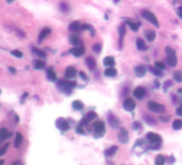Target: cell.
<instances>
[{
    "instance_id": "1",
    "label": "cell",
    "mask_w": 182,
    "mask_h": 165,
    "mask_svg": "<svg viewBox=\"0 0 182 165\" xmlns=\"http://www.w3.org/2000/svg\"><path fill=\"white\" fill-rule=\"evenodd\" d=\"M147 138H148L149 143H150V146L153 150H157L161 148L162 146V137L159 134H155V133H148L147 134Z\"/></svg>"
},
{
    "instance_id": "2",
    "label": "cell",
    "mask_w": 182,
    "mask_h": 165,
    "mask_svg": "<svg viewBox=\"0 0 182 165\" xmlns=\"http://www.w3.org/2000/svg\"><path fill=\"white\" fill-rule=\"evenodd\" d=\"M74 87H76V83H75V81H58V88H59L62 92H64V93L67 94L71 93Z\"/></svg>"
},
{
    "instance_id": "3",
    "label": "cell",
    "mask_w": 182,
    "mask_h": 165,
    "mask_svg": "<svg viewBox=\"0 0 182 165\" xmlns=\"http://www.w3.org/2000/svg\"><path fill=\"white\" fill-rule=\"evenodd\" d=\"M147 106H148L149 110H151V112H153V113H164L165 112L164 105L160 104V103H157V102L149 101Z\"/></svg>"
},
{
    "instance_id": "4",
    "label": "cell",
    "mask_w": 182,
    "mask_h": 165,
    "mask_svg": "<svg viewBox=\"0 0 182 165\" xmlns=\"http://www.w3.org/2000/svg\"><path fill=\"white\" fill-rule=\"evenodd\" d=\"M93 129H94V136L95 137H101L105 133V125L103 121H97L93 125Z\"/></svg>"
},
{
    "instance_id": "5",
    "label": "cell",
    "mask_w": 182,
    "mask_h": 165,
    "mask_svg": "<svg viewBox=\"0 0 182 165\" xmlns=\"http://www.w3.org/2000/svg\"><path fill=\"white\" fill-rule=\"evenodd\" d=\"M143 16H144L145 18H146L147 20H149L150 23L152 24V25L157 26V27H159L160 24H159V20H157V16H155V14H153L152 12H150V11L148 10H145L143 11Z\"/></svg>"
},
{
    "instance_id": "6",
    "label": "cell",
    "mask_w": 182,
    "mask_h": 165,
    "mask_svg": "<svg viewBox=\"0 0 182 165\" xmlns=\"http://www.w3.org/2000/svg\"><path fill=\"white\" fill-rule=\"evenodd\" d=\"M56 125L61 132H65V131H68V130L70 129L69 122L64 119V118H58L56 121Z\"/></svg>"
},
{
    "instance_id": "7",
    "label": "cell",
    "mask_w": 182,
    "mask_h": 165,
    "mask_svg": "<svg viewBox=\"0 0 182 165\" xmlns=\"http://www.w3.org/2000/svg\"><path fill=\"white\" fill-rule=\"evenodd\" d=\"M135 107H136L135 101L133 99H131V98H128L123 102V108L126 109V112H132V110H134Z\"/></svg>"
},
{
    "instance_id": "8",
    "label": "cell",
    "mask_w": 182,
    "mask_h": 165,
    "mask_svg": "<svg viewBox=\"0 0 182 165\" xmlns=\"http://www.w3.org/2000/svg\"><path fill=\"white\" fill-rule=\"evenodd\" d=\"M118 140L120 143H122V144H126V143L129 142V132L126 129H120V131H119L118 133Z\"/></svg>"
},
{
    "instance_id": "9",
    "label": "cell",
    "mask_w": 182,
    "mask_h": 165,
    "mask_svg": "<svg viewBox=\"0 0 182 165\" xmlns=\"http://www.w3.org/2000/svg\"><path fill=\"white\" fill-rule=\"evenodd\" d=\"M133 94H134V97H135L136 99H138V100L144 99L145 94H146V89H145L144 87H140V86L136 87V88L134 89Z\"/></svg>"
},
{
    "instance_id": "10",
    "label": "cell",
    "mask_w": 182,
    "mask_h": 165,
    "mask_svg": "<svg viewBox=\"0 0 182 165\" xmlns=\"http://www.w3.org/2000/svg\"><path fill=\"white\" fill-rule=\"evenodd\" d=\"M108 122H109L110 127L114 128V129H117V128L120 125V120L113 114L108 115Z\"/></svg>"
},
{
    "instance_id": "11",
    "label": "cell",
    "mask_w": 182,
    "mask_h": 165,
    "mask_svg": "<svg viewBox=\"0 0 182 165\" xmlns=\"http://www.w3.org/2000/svg\"><path fill=\"white\" fill-rule=\"evenodd\" d=\"M70 53L72 54L74 57H80L85 54V49L82 46H75L73 49H71Z\"/></svg>"
},
{
    "instance_id": "12",
    "label": "cell",
    "mask_w": 182,
    "mask_h": 165,
    "mask_svg": "<svg viewBox=\"0 0 182 165\" xmlns=\"http://www.w3.org/2000/svg\"><path fill=\"white\" fill-rule=\"evenodd\" d=\"M76 74H77V70L74 66H68V68L65 69L64 75H65L67 78H74V77L76 76Z\"/></svg>"
},
{
    "instance_id": "13",
    "label": "cell",
    "mask_w": 182,
    "mask_h": 165,
    "mask_svg": "<svg viewBox=\"0 0 182 165\" xmlns=\"http://www.w3.org/2000/svg\"><path fill=\"white\" fill-rule=\"evenodd\" d=\"M134 72H135L136 76L138 77H143L145 76V74H146L147 72V66H135V69H134Z\"/></svg>"
},
{
    "instance_id": "14",
    "label": "cell",
    "mask_w": 182,
    "mask_h": 165,
    "mask_svg": "<svg viewBox=\"0 0 182 165\" xmlns=\"http://www.w3.org/2000/svg\"><path fill=\"white\" fill-rule=\"evenodd\" d=\"M51 32V28H44L43 30L40 32V34H39V38H38V42H39V43H42L44 39L46 38V37L48 36Z\"/></svg>"
},
{
    "instance_id": "15",
    "label": "cell",
    "mask_w": 182,
    "mask_h": 165,
    "mask_svg": "<svg viewBox=\"0 0 182 165\" xmlns=\"http://www.w3.org/2000/svg\"><path fill=\"white\" fill-rule=\"evenodd\" d=\"M69 29L73 32H76V31H79L82 29V25L79 23V22H73V23L70 24Z\"/></svg>"
},
{
    "instance_id": "16",
    "label": "cell",
    "mask_w": 182,
    "mask_h": 165,
    "mask_svg": "<svg viewBox=\"0 0 182 165\" xmlns=\"http://www.w3.org/2000/svg\"><path fill=\"white\" fill-rule=\"evenodd\" d=\"M103 63H104V66H107V68H110V66H114L116 64V61H115V58L111 56H107L104 58V60H103Z\"/></svg>"
},
{
    "instance_id": "17",
    "label": "cell",
    "mask_w": 182,
    "mask_h": 165,
    "mask_svg": "<svg viewBox=\"0 0 182 165\" xmlns=\"http://www.w3.org/2000/svg\"><path fill=\"white\" fill-rule=\"evenodd\" d=\"M117 70H116L114 66H110V68H107L105 70V72H104V74H105V76L107 77H116L117 76Z\"/></svg>"
},
{
    "instance_id": "18",
    "label": "cell",
    "mask_w": 182,
    "mask_h": 165,
    "mask_svg": "<svg viewBox=\"0 0 182 165\" xmlns=\"http://www.w3.org/2000/svg\"><path fill=\"white\" fill-rule=\"evenodd\" d=\"M178 59L176 57V55H170V56H167V63L170 66H177Z\"/></svg>"
},
{
    "instance_id": "19",
    "label": "cell",
    "mask_w": 182,
    "mask_h": 165,
    "mask_svg": "<svg viewBox=\"0 0 182 165\" xmlns=\"http://www.w3.org/2000/svg\"><path fill=\"white\" fill-rule=\"evenodd\" d=\"M23 135L21 134L19 132L16 133V136H15V140H14V146H15V148H18L19 146L23 144Z\"/></svg>"
},
{
    "instance_id": "20",
    "label": "cell",
    "mask_w": 182,
    "mask_h": 165,
    "mask_svg": "<svg viewBox=\"0 0 182 165\" xmlns=\"http://www.w3.org/2000/svg\"><path fill=\"white\" fill-rule=\"evenodd\" d=\"M117 150H118V147H117V146H113V147H110V148H108V149H106L104 153H105V155L107 158H111L116 152H117Z\"/></svg>"
},
{
    "instance_id": "21",
    "label": "cell",
    "mask_w": 182,
    "mask_h": 165,
    "mask_svg": "<svg viewBox=\"0 0 182 165\" xmlns=\"http://www.w3.org/2000/svg\"><path fill=\"white\" fill-rule=\"evenodd\" d=\"M136 46H137V49L139 51H146L147 49L146 43H145V41L143 39H136Z\"/></svg>"
},
{
    "instance_id": "22",
    "label": "cell",
    "mask_w": 182,
    "mask_h": 165,
    "mask_svg": "<svg viewBox=\"0 0 182 165\" xmlns=\"http://www.w3.org/2000/svg\"><path fill=\"white\" fill-rule=\"evenodd\" d=\"M72 107L75 110H82L84 108V103L82 101H79V100H75L72 103Z\"/></svg>"
},
{
    "instance_id": "23",
    "label": "cell",
    "mask_w": 182,
    "mask_h": 165,
    "mask_svg": "<svg viewBox=\"0 0 182 165\" xmlns=\"http://www.w3.org/2000/svg\"><path fill=\"white\" fill-rule=\"evenodd\" d=\"M145 37H146L149 42H152L155 39V32L153 30H146L145 31Z\"/></svg>"
},
{
    "instance_id": "24",
    "label": "cell",
    "mask_w": 182,
    "mask_h": 165,
    "mask_svg": "<svg viewBox=\"0 0 182 165\" xmlns=\"http://www.w3.org/2000/svg\"><path fill=\"white\" fill-rule=\"evenodd\" d=\"M10 132L8 131L7 128H2L0 130V140H7L9 136H10Z\"/></svg>"
},
{
    "instance_id": "25",
    "label": "cell",
    "mask_w": 182,
    "mask_h": 165,
    "mask_svg": "<svg viewBox=\"0 0 182 165\" xmlns=\"http://www.w3.org/2000/svg\"><path fill=\"white\" fill-rule=\"evenodd\" d=\"M86 64H87L90 70H94L95 69V60L92 57H87V59H86Z\"/></svg>"
},
{
    "instance_id": "26",
    "label": "cell",
    "mask_w": 182,
    "mask_h": 165,
    "mask_svg": "<svg viewBox=\"0 0 182 165\" xmlns=\"http://www.w3.org/2000/svg\"><path fill=\"white\" fill-rule=\"evenodd\" d=\"M47 77H48V79L51 81H57V74L55 73V71L53 69H48V70H47Z\"/></svg>"
},
{
    "instance_id": "27",
    "label": "cell",
    "mask_w": 182,
    "mask_h": 165,
    "mask_svg": "<svg viewBox=\"0 0 182 165\" xmlns=\"http://www.w3.org/2000/svg\"><path fill=\"white\" fill-rule=\"evenodd\" d=\"M126 25L130 27V28L132 29V30L134 31V32H136V31L138 30V28H139V26H140V24H138V23H134V22H132V20H128L126 22Z\"/></svg>"
},
{
    "instance_id": "28",
    "label": "cell",
    "mask_w": 182,
    "mask_h": 165,
    "mask_svg": "<svg viewBox=\"0 0 182 165\" xmlns=\"http://www.w3.org/2000/svg\"><path fill=\"white\" fill-rule=\"evenodd\" d=\"M45 66V63H44L42 60H34L33 61V68L36 70H41V69H44Z\"/></svg>"
},
{
    "instance_id": "29",
    "label": "cell",
    "mask_w": 182,
    "mask_h": 165,
    "mask_svg": "<svg viewBox=\"0 0 182 165\" xmlns=\"http://www.w3.org/2000/svg\"><path fill=\"white\" fill-rule=\"evenodd\" d=\"M174 79L177 83H182V72L181 71H175L174 72Z\"/></svg>"
},
{
    "instance_id": "30",
    "label": "cell",
    "mask_w": 182,
    "mask_h": 165,
    "mask_svg": "<svg viewBox=\"0 0 182 165\" xmlns=\"http://www.w3.org/2000/svg\"><path fill=\"white\" fill-rule=\"evenodd\" d=\"M172 129L174 130H180L182 129V120L177 119L172 122Z\"/></svg>"
},
{
    "instance_id": "31",
    "label": "cell",
    "mask_w": 182,
    "mask_h": 165,
    "mask_svg": "<svg viewBox=\"0 0 182 165\" xmlns=\"http://www.w3.org/2000/svg\"><path fill=\"white\" fill-rule=\"evenodd\" d=\"M165 164V157L162 155H159L155 158V165H164Z\"/></svg>"
},
{
    "instance_id": "32",
    "label": "cell",
    "mask_w": 182,
    "mask_h": 165,
    "mask_svg": "<svg viewBox=\"0 0 182 165\" xmlns=\"http://www.w3.org/2000/svg\"><path fill=\"white\" fill-rule=\"evenodd\" d=\"M84 118H85V119L89 122V121H91V120H93V119H95V118H97V114H95L94 112H90V113H88V114L86 115Z\"/></svg>"
},
{
    "instance_id": "33",
    "label": "cell",
    "mask_w": 182,
    "mask_h": 165,
    "mask_svg": "<svg viewBox=\"0 0 182 165\" xmlns=\"http://www.w3.org/2000/svg\"><path fill=\"white\" fill-rule=\"evenodd\" d=\"M70 43L72 44V45H74V46H77V45H79V39L77 38V37H75V36H72V37H70Z\"/></svg>"
},
{
    "instance_id": "34",
    "label": "cell",
    "mask_w": 182,
    "mask_h": 165,
    "mask_svg": "<svg viewBox=\"0 0 182 165\" xmlns=\"http://www.w3.org/2000/svg\"><path fill=\"white\" fill-rule=\"evenodd\" d=\"M32 51H33V53L36 54V55H38V56L41 57V58H45V57H46V54L44 53L43 51H40V49H36V47H32Z\"/></svg>"
},
{
    "instance_id": "35",
    "label": "cell",
    "mask_w": 182,
    "mask_h": 165,
    "mask_svg": "<svg viewBox=\"0 0 182 165\" xmlns=\"http://www.w3.org/2000/svg\"><path fill=\"white\" fill-rule=\"evenodd\" d=\"M126 32V25H124V24H122V25H121L120 27H119V36H120V40H122V38L124 37Z\"/></svg>"
},
{
    "instance_id": "36",
    "label": "cell",
    "mask_w": 182,
    "mask_h": 165,
    "mask_svg": "<svg viewBox=\"0 0 182 165\" xmlns=\"http://www.w3.org/2000/svg\"><path fill=\"white\" fill-rule=\"evenodd\" d=\"M150 71L152 72V73L154 74V75H157V76H162V70H160V69L155 68V66H150Z\"/></svg>"
},
{
    "instance_id": "37",
    "label": "cell",
    "mask_w": 182,
    "mask_h": 165,
    "mask_svg": "<svg viewBox=\"0 0 182 165\" xmlns=\"http://www.w3.org/2000/svg\"><path fill=\"white\" fill-rule=\"evenodd\" d=\"M82 29H86V30H89L91 37H94V29H93L92 26L90 25H82Z\"/></svg>"
},
{
    "instance_id": "38",
    "label": "cell",
    "mask_w": 182,
    "mask_h": 165,
    "mask_svg": "<svg viewBox=\"0 0 182 165\" xmlns=\"http://www.w3.org/2000/svg\"><path fill=\"white\" fill-rule=\"evenodd\" d=\"M165 53H166L167 56H170V55H176V51L174 49H172L170 46H166L165 47Z\"/></svg>"
},
{
    "instance_id": "39",
    "label": "cell",
    "mask_w": 182,
    "mask_h": 165,
    "mask_svg": "<svg viewBox=\"0 0 182 165\" xmlns=\"http://www.w3.org/2000/svg\"><path fill=\"white\" fill-rule=\"evenodd\" d=\"M154 66L160 69V70H165V68H166L165 64L163 63V62H161V61H155V62H154Z\"/></svg>"
},
{
    "instance_id": "40",
    "label": "cell",
    "mask_w": 182,
    "mask_h": 165,
    "mask_svg": "<svg viewBox=\"0 0 182 165\" xmlns=\"http://www.w3.org/2000/svg\"><path fill=\"white\" fill-rule=\"evenodd\" d=\"M101 49H102V45H101V44H99V43L94 44V45L92 46V51L94 52V53H97V54L100 53Z\"/></svg>"
},
{
    "instance_id": "41",
    "label": "cell",
    "mask_w": 182,
    "mask_h": 165,
    "mask_svg": "<svg viewBox=\"0 0 182 165\" xmlns=\"http://www.w3.org/2000/svg\"><path fill=\"white\" fill-rule=\"evenodd\" d=\"M11 54H12L13 56L17 57V58H22V57H23V53H22L21 51H17V49H15V51H12V52H11Z\"/></svg>"
},
{
    "instance_id": "42",
    "label": "cell",
    "mask_w": 182,
    "mask_h": 165,
    "mask_svg": "<svg viewBox=\"0 0 182 165\" xmlns=\"http://www.w3.org/2000/svg\"><path fill=\"white\" fill-rule=\"evenodd\" d=\"M8 147H9V143H7L4 146H2V147L0 148V157L1 155H3L5 152H7V150H8Z\"/></svg>"
},
{
    "instance_id": "43",
    "label": "cell",
    "mask_w": 182,
    "mask_h": 165,
    "mask_svg": "<svg viewBox=\"0 0 182 165\" xmlns=\"http://www.w3.org/2000/svg\"><path fill=\"white\" fill-rule=\"evenodd\" d=\"M170 86H172V81H166L164 83V86H163V88H164V90L166 91L167 89L169 88Z\"/></svg>"
},
{
    "instance_id": "44",
    "label": "cell",
    "mask_w": 182,
    "mask_h": 165,
    "mask_svg": "<svg viewBox=\"0 0 182 165\" xmlns=\"http://www.w3.org/2000/svg\"><path fill=\"white\" fill-rule=\"evenodd\" d=\"M78 75H79V76L82 77V81H89V77H88L87 75H86V74L84 73L82 71H80L79 73H78Z\"/></svg>"
},
{
    "instance_id": "45",
    "label": "cell",
    "mask_w": 182,
    "mask_h": 165,
    "mask_svg": "<svg viewBox=\"0 0 182 165\" xmlns=\"http://www.w3.org/2000/svg\"><path fill=\"white\" fill-rule=\"evenodd\" d=\"M133 129L134 130H138V129H141V125H140V122L138 121H135L133 123Z\"/></svg>"
},
{
    "instance_id": "46",
    "label": "cell",
    "mask_w": 182,
    "mask_h": 165,
    "mask_svg": "<svg viewBox=\"0 0 182 165\" xmlns=\"http://www.w3.org/2000/svg\"><path fill=\"white\" fill-rule=\"evenodd\" d=\"M145 120H146V121H148L149 123H150V125H155V121H154L153 119H151V118H150V117H149V116H145Z\"/></svg>"
},
{
    "instance_id": "47",
    "label": "cell",
    "mask_w": 182,
    "mask_h": 165,
    "mask_svg": "<svg viewBox=\"0 0 182 165\" xmlns=\"http://www.w3.org/2000/svg\"><path fill=\"white\" fill-rule=\"evenodd\" d=\"M76 132L79 133V134H85V131H84L82 127H80V125H78V127L76 128Z\"/></svg>"
},
{
    "instance_id": "48",
    "label": "cell",
    "mask_w": 182,
    "mask_h": 165,
    "mask_svg": "<svg viewBox=\"0 0 182 165\" xmlns=\"http://www.w3.org/2000/svg\"><path fill=\"white\" fill-rule=\"evenodd\" d=\"M160 120L163 122H167L169 120V116H161L160 117Z\"/></svg>"
},
{
    "instance_id": "49",
    "label": "cell",
    "mask_w": 182,
    "mask_h": 165,
    "mask_svg": "<svg viewBox=\"0 0 182 165\" xmlns=\"http://www.w3.org/2000/svg\"><path fill=\"white\" fill-rule=\"evenodd\" d=\"M176 113H177L178 116H181L182 117V105H180L177 109H176Z\"/></svg>"
},
{
    "instance_id": "50",
    "label": "cell",
    "mask_w": 182,
    "mask_h": 165,
    "mask_svg": "<svg viewBox=\"0 0 182 165\" xmlns=\"http://www.w3.org/2000/svg\"><path fill=\"white\" fill-rule=\"evenodd\" d=\"M60 9L65 12V11H68V5L65 4V3H61V4H60Z\"/></svg>"
},
{
    "instance_id": "51",
    "label": "cell",
    "mask_w": 182,
    "mask_h": 165,
    "mask_svg": "<svg viewBox=\"0 0 182 165\" xmlns=\"http://www.w3.org/2000/svg\"><path fill=\"white\" fill-rule=\"evenodd\" d=\"M8 70H9V72H10V73L16 74V69H15V68H13V66H9Z\"/></svg>"
},
{
    "instance_id": "52",
    "label": "cell",
    "mask_w": 182,
    "mask_h": 165,
    "mask_svg": "<svg viewBox=\"0 0 182 165\" xmlns=\"http://www.w3.org/2000/svg\"><path fill=\"white\" fill-rule=\"evenodd\" d=\"M177 13H178V16H179L180 18H182V7H180V8L178 9Z\"/></svg>"
},
{
    "instance_id": "53",
    "label": "cell",
    "mask_w": 182,
    "mask_h": 165,
    "mask_svg": "<svg viewBox=\"0 0 182 165\" xmlns=\"http://www.w3.org/2000/svg\"><path fill=\"white\" fill-rule=\"evenodd\" d=\"M12 165H23V163H22L21 161H16V162H14Z\"/></svg>"
},
{
    "instance_id": "54",
    "label": "cell",
    "mask_w": 182,
    "mask_h": 165,
    "mask_svg": "<svg viewBox=\"0 0 182 165\" xmlns=\"http://www.w3.org/2000/svg\"><path fill=\"white\" fill-rule=\"evenodd\" d=\"M27 96H28V93H25V94H24V97L23 98H22V103H24V102H25V99H26V97H27Z\"/></svg>"
},
{
    "instance_id": "55",
    "label": "cell",
    "mask_w": 182,
    "mask_h": 165,
    "mask_svg": "<svg viewBox=\"0 0 182 165\" xmlns=\"http://www.w3.org/2000/svg\"><path fill=\"white\" fill-rule=\"evenodd\" d=\"M4 164V161L3 160H0V165H3Z\"/></svg>"
},
{
    "instance_id": "56",
    "label": "cell",
    "mask_w": 182,
    "mask_h": 165,
    "mask_svg": "<svg viewBox=\"0 0 182 165\" xmlns=\"http://www.w3.org/2000/svg\"><path fill=\"white\" fill-rule=\"evenodd\" d=\"M178 92H179V93H182V89H181V88L178 89Z\"/></svg>"
},
{
    "instance_id": "57",
    "label": "cell",
    "mask_w": 182,
    "mask_h": 165,
    "mask_svg": "<svg viewBox=\"0 0 182 165\" xmlns=\"http://www.w3.org/2000/svg\"><path fill=\"white\" fill-rule=\"evenodd\" d=\"M12 1H14V0H7V2H9V3L12 2Z\"/></svg>"
},
{
    "instance_id": "58",
    "label": "cell",
    "mask_w": 182,
    "mask_h": 165,
    "mask_svg": "<svg viewBox=\"0 0 182 165\" xmlns=\"http://www.w3.org/2000/svg\"><path fill=\"white\" fill-rule=\"evenodd\" d=\"M114 1H115V2H118V1H119V0H114Z\"/></svg>"
},
{
    "instance_id": "59",
    "label": "cell",
    "mask_w": 182,
    "mask_h": 165,
    "mask_svg": "<svg viewBox=\"0 0 182 165\" xmlns=\"http://www.w3.org/2000/svg\"><path fill=\"white\" fill-rule=\"evenodd\" d=\"M0 93H1V90H0Z\"/></svg>"
}]
</instances>
